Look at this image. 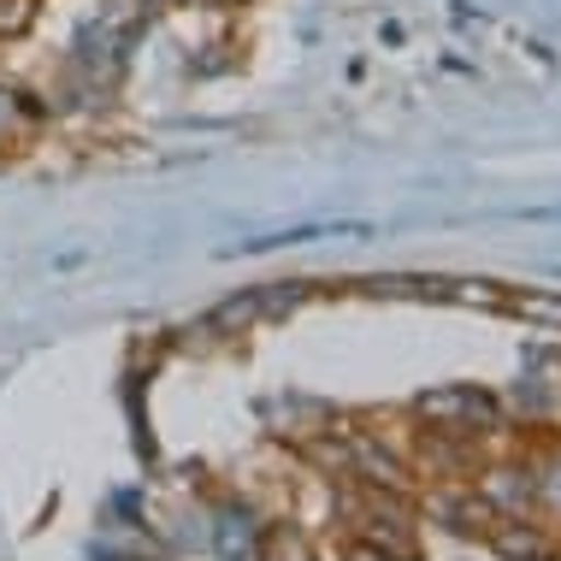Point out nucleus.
<instances>
[{"mask_svg":"<svg viewBox=\"0 0 561 561\" xmlns=\"http://www.w3.org/2000/svg\"><path fill=\"white\" fill-rule=\"evenodd\" d=\"M30 19H36V0H0V30L7 36H19Z\"/></svg>","mask_w":561,"mask_h":561,"instance_id":"obj_1","label":"nucleus"}]
</instances>
